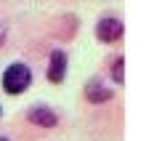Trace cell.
<instances>
[{
	"mask_svg": "<svg viewBox=\"0 0 146 141\" xmlns=\"http://www.w3.org/2000/svg\"><path fill=\"white\" fill-rule=\"evenodd\" d=\"M27 117H29V122H35V125H40V128H53L56 122H58L56 112L48 109V107H32Z\"/></svg>",
	"mask_w": 146,
	"mask_h": 141,
	"instance_id": "obj_4",
	"label": "cell"
},
{
	"mask_svg": "<svg viewBox=\"0 0 146 141\" xmlns=\"http://www.w3.org/2000/svg\"><path fill=\"white\" fill-rule=\"evenodd\" d=\"M3 32H5V27H0V43H3Z\"/></svg>",
	"mask_w": 146,
	"mask_h": 141,
	"instance_id": "obj_7",
	"label": "cell"
},
{
	"mask_svg": "<svg viewBox=\"0 0 146 141\" xmlns=\"http://www.w3.org/2000/svg\"><path fill=\"white\" fill-rule=\"evenodd\" d=\"M85 96H88V101L101 104V101L111 99V88H106L104 83H98V80H93V83H88V88H85Z\"/></svg>",
	"mask_w": 146,
	"mask_h": 141,
	"instance_id": "obj_5",
	"label": "cell"
},
{
	"mask_svg": "<svg viewBox=\"0 0 146 141\" xmlns=\"http://www.w3.org/2000/svg\"><path fill=\"white\" fill-rule=\"evenodd\" d=\"M122 67H125V59H122V56H119V59L114 61V64H111V77H114V80H117V85H122V83H125Z\"/></svg>",
	"mask_w": 146,
	"mask_h": 141,
	"instance_id": "obj_6",
	"label": "cell"
},
{
	"mask_svg": "<svg viewBox=\"0 0 146 141\" xmlns=\"http://www.w3.org/2000/svg\"><path fill=\"white\" fill-rule=\"evenodd\" d=\"M0 141H8V138H3V136H0Z\"/></svg>",
	"mask_w": 146,
	"mask_h": 141,
	"instance_id": "obj_8",
	"label": "cell"
},
{
	"mask_svg": "<svg viewBox=\"0 0 146 141\" xmlns=\"http://www.w3.org/2000/svg\"><path fill=\"white\" fill-rule=\"evenodd\" d=\"M66 53L64 51H53L50 53V61H48V80L50 83H61L66 77Z\"/></svg>",
	"mask_w": 146,
	"mask_h": 141,
	"instance_id": "obj_3",
	"label": "cell"
},
{
	"mask_svg": "<svg viewBox=\"0 0 146 141\" xmlns=\"http://www.w3.org/2000/svg\"><path fill=\"white\" fill-rule=\"evenodd\" d=\"M122 32H125L122 21L114 19V16H106V19H101V21L96 24V37L104 40V43H114V40H119V37H122Z\"/></svg>",
	"mask_w": 146,
	"mask_h": 141,
	"instance_id": "obj_2",
	"label": "cell"
},
{
	"mask_svg": "<svg viewBox=\"0 0 146 141\" xmlns=\"http://www.w3.org/2000/svg\"><path fill=\"white\" fill-rule=\"evenodd\" d=\"M29 83H32V72H29L27 64H21V61L11 64V67L5 69V75H3V88H5V93H13V96L24 93V91L29 88Z\"/></svg>",
	"mask_w": 146,
	"mask_h": 141,
	"instance_id": "obj_1",
	"label": "cell"
}]
</instances>
